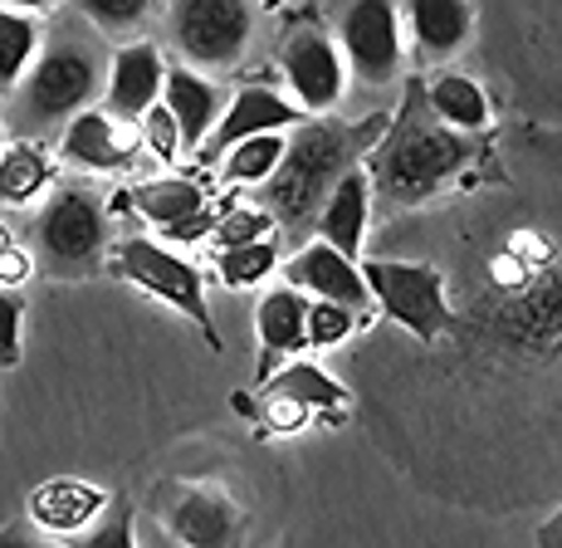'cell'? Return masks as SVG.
<instances>
[{"mask_svg":"<svg viewBox=\"0 0 562 548\" xmlns=\"http://www.w3.org/2000/svg\"><path fill=\"white\" fill-rule=\"evenodd\" d=\"M83 20H93L108 35H127L137 30L147 15H153V0H74Z\"/></svg>","mask_w":562,"mask_h":548,"instance_id":"obj_30","label":"cell"},{"mask_svg":"<svg viewBox=\"0 0 562 548\" xmlns=\"http://www.w3.org/2000/svg\"><path fill=\"white\" fill-rule=\"evenodd\" d=\"M470 0H406L411 40L426 59H446L470 40Z\"/></svg>","mask_w":562,"mask_h":548,"instance_id":"obj_20","label":"cell"},{"mask_svg":"<svg viewBox=\"0 0 562 548\" xmlns=\"http://www.w3.org/2000/svg\"><path fill=\"white\" fill-rule=\"evenodd\" d=\"M99 59L83 45H54L45 49L35 64H30L25 93H20V113H25L30 127H49L64 123V118L83 113L99 93Z\"/></svg>","mask_w":562,"mask_h":548,"instance_id":"obj_7","label":"cell"},{"mask_svg":"<svg viewBox=\"0 0 562 548\" xmlns=\"http://www.w3.org/2000/svg\"><path fill=\"white\" fill-rule=\"evenodd\" d=\"M352 328H358V314L342 304H328V299H313L308 314H304L308 348H338V343L352 338Z\"/></svg>","mask_w":562,"mask_h":548,"instance_id":"obj_29","label":"cell"},{"mask_svg":"<svg viewBox=\"0 0 562 548\" xmlns=\"http://www.w3.org/2000/svg\"><path fill=\"white\" fill-rule=\"evenodd\" d=\"M284 279H289V289H299V294L328 299V304H342V309H352V314H362V309L372 304L358 260L338 255L333 245H323V241L304 245V250L284 265Z\"/></svg>","mask_w":562,"mask_h":548,"instance_id":"obj_14","label":"cell"},{"mask_svg":"<svg viewBox=\"0 0 562 548\" xmlns=\"http://www.w3.org/2000/svg\"><path fill=\"white\" fill-rule=\"evenodd\" d=\"M269 235H274V216L265 206H235V211H221V221H211L215 250H235V245L269 241Z\"/></svg>","mask_w":562,"mask_h":548,"instance_id":"obj_27","label":"cell"},{"mask_svg":"<svg viewBox=\"0 0 562 548\" xmlns=\"http://www.w3.org/2000/svg\"><path fill=\"white\" fill-rule=\"evenodd\" d=\"M161 109L177 118L181 127V153H201V143L211 137V127L221 123V89H215L205 74L187 69V64H171L161 74Z\"/></svg>","mask_w":562,"mask_h":548,"instance_id":"obj_16","label":"cell"},{"mask_svg":"<svg viewBox=\"0 0 562 548\" xmlns=\"http://www.w3.org/2000/svg\"><path fill=\"white\" fill-rule=\"evenodd\" d=\"M367 216H372V181H367V171L358 163V167L342 171L338 187L328 191V201L318 206L313 231H318L323 245H333L338 255L358 260V255H362V235H367Z\"/></svg>","mask_w":562,"mask_h":548,"instance_id":"obj_17","label":"cell"},{"mask_svg":"<svg viewBox=\"0 0 562 548\" xmlns=\"http://www.w3.org/2000/svg\"><path fill=\"white\" fill-rule=\"evenodd\" d=\"M386 133V118H367V123H299L284 137V157H279L274 177L259 181L265 211L284 231H308L318 221V206L348 167H358Z\"/></svg>","mask_w":562,"mask_h":548,"instance_id":"obj_1","label":"cell"},{"mask_svg":"<svg viewBox=\"0 0 562 548\" xmlns=\"http://www.w3.org/2000/svg\"><path fill=\"white\" fill-rule=\"evenodd\" d=\"M265 426L269 432H304L308 426V406H299L294 396H279V392H269L265 396Z\"/></svg>","mask_w":562,"mask_h":548,"instance_id":"obj_33","label":"cell"},{"mask_svg":"<svg viewBox=\"0 0 562 548\" xmlns=\"http://www.w3.org/2000/svg\"><path fill=\"white\" fill-rule=\"evenodd\" d=\"M279 5H284V0H259V10H279Z\"/></svg>","mask_w":562,"mask_h":548,"instance_id":"obj_39","label":"cell"},{"mask_svg":"<svg viewBox=\"0 0 562 548\" xmlns=\"http://www.w3.org/2000/svg\"><path fill=\"white\" fill-rule=\"evenodd\" d=\"M470 143L426 109V89L411 83L402 109L386 118V137L362 157V171L386 201H426L464 167Z\"/></svg>","mask_w":562,"mask_h":548,"instance_id":"obj_2","label":"cell"},{"mask_svg":"<svg viewBox=\"0 0 562 548\" xmlns=\"http://www.w3.org/2000/svg\"><path fill=\"white\" fill-rule=\"evenodd\" d=\"M0 5H5V10H25V15H30V10H49L54 0H0Z\"/></svg>","mask_w":562,"mask_h":548,"instance_id":"obj_37","label":"cell"},{"mask_svg":"<svg viewBox=\"0 0 562 548\" xmlns=\"http://www.w3.org/2000/svg\"><path fill=\"white\" fill-rule=\"evenodd\" d=\"M538 544H543V548H562V510L553 514V519H543V529H538Z\"/></svg>","mask_w":562,"mask_h":548,"instance_id":"obj_36","label":"cell"},{"mask_svg":"<svg viewBox=\"0 0 562 548\" xmlns=\"http://www.w3.org/2000/svg\"><path fill=\"white\" fill-rule=\"evenodd\" d=\"M69 548H137V534H133V504L127 500H108V510L89 529L74 534Z\"/></svg>","mask_w":562,"mask_h":548,"instance_id":"obj_28","label":"cell"},{"mask_svg":"<svg viewBox=\"0 0 562 548\" xmlns=\"http://www.w3.org/2000/svg\"><path fill=\"white\" fill-rule=\"evenodd\" d=\"M304 123V109H299L294 99H284V93H274L269 83H245L240 93L231 99V109L221 113V123L211 127V137L201 143V163H215V157H225L235 143H245V137H259V133H289V127Z\"/></svg>","mask_w":562,"mask_h":548,"instance_id":"obj_10","label":"cell"},{"mask_svg":"<svg viewBox=\"0 0 562 548\" xmlns=\"http://www.w3.org/2000/svg\"><path fill=\"white\" fill-rule=\"evenodd\" d=\"M30 275H35V260H30L25 245H5L0 250V289H20Z\"/></svg>","mask_w":562,"mask_h":548,"instance_id":"obj_34","label":"cell"},{"mask_svg":"<svg viewBox=\"0 0 562 548\" xmlns=\"http://www.w3.org/2000/svg\"><path fill=\"white\" fill-rule=\"evenodd\" d=\"M108 510V494L89 480H74V476H59V480H45L35 494H30V524L45 534H79L89 529L93 519Z\"/></svg>","mask_w":562,"mask_h":548,"instance_id":"obj_18","label":"cell"},{"mask_svg":"<svg viewBox=\"0 0 562 548\" xmlns=\"http://www.w3.org/2000/svg\"><path fill=\"white\" fill-rule=\"evenodd\" d=\"M54 181V163L40 143H10L0 147V206H30L45 197Z\"/></svg>","mask_w":562,"mask_h":548,"instance_id":"obj_23","label":"cell"},{"mask_svg":"<svg viewBox=\"0 0 562 548\" xmlns=\"http://www.w3.org/2000/svg\"><path fill=\"white\" fill-rule=\"evenodd\" d=\"M35 245H40V260L59 279H83L103 260L108 211L99 206V197L83 187L54 191L35 221Z\"/></svg>","mask_w":562,"mask_h":548,"instance_id":"obj_4","label":"cell"},{"mask_svg":"<svg viewBox=\"0 0 562 548\" xmlns=\"http://www.w3.org/2000/svg\"><path fill=\"white\" fill-rule=\"evenodd\" d=\"M426 109L464 137L490 127V99H484V89L474 79H464V74H436V79L426 83Z\"/></svg>","mask_w":562,"mask_h":548,"instance_id":"obj_22","label":"cell"},{"mask_svg":"<svg viewBox=\"0 0 562 548\" xmlns=\"http://www.w3.org/2000/svg\"><path fill=\"white\" fill-rule=\"evenodd\" d=\"M342 59L362 83H392L402 69V20L396 0H352L342 10Z\"/></svg>","mask_w":562,"mask_h":548,"instance_id":"obj_9","label":"cell"},{"mask_svg":"<svg viewBox=\"0 0 562 548\" xmlns=\"http://www.w3.org/2000/svg\"><path fill=\"white\" fill-rule=\"evenodd\" d=\"M0 548H45V544H40L35 529H25V524H10V529H0Z\"/></svg>","mask_w":562,"mask_h":548,"instance_id":"obj_35","label":"cell"},{"mask_svg":"<svg viewBox=\"0 0 562 548\" xmlns=\"http://www.w3.org/2000/svg\"><path fill=\"white\" fill-rule=\"evenodd\" d=\"M113 275L127 279V284H137V289H147V294L161 299V304H171L177 314H187L191 324L205 333V343H211L215 353L225 348L221 328L211 324V309H205V279H201L196 265L181 260L177 250L147 241V235H127V241L113 250Z\"/></svg>","mask_w":562,"mask_h":548,"instance_id":"obj_3","label":"cell"},{"mask_svg":"<svg viewBox=\"0 0 562 548\" xmlns=\"http://www.w3.org/2000/svg\"><path fill=\"white\" fill-rule=\"evenodd\" d=\"M279 157H284V133H259V137H245L225 153V167H221V181L225 187H259V181L274 177Z\"/></svg>","mask_w":562,"mask_h":548,"instance_id":"obj_24","label":"cell"},{"mask_svg":"<svg viewBox=\"0 0 562 548\" xmlns=\"http://www.w3.org/2000/svg\"><path fill=\"white\" fill-rule=\"evenodd\" d=\"M161 49L137 40V45H123L108 64V79H103V113L117 118V123H137L153 103L161 99Z\"/></svg>","mask_w":562,"mask_h":548,"instance_id":"obj_13","label":"cell"},{"mask_svg":"<svg viewBox=\"0 0 562 548\" xmlns=\"http://www.w3.org/2000/svg\"><path fill=\"white\" fill-rule=\"evenodd\" d=\"M137 137H143V147L157 157V163H177L181 157V127L161 103H153V109L137 118Z\"/></svg>","mask_w":562,"mask_h":548,"instance_id":"obj_31","label":"cell"},{"mask_svg":"<svg viewBox=\"0 0 562 548\" xmlns=\"http://www.w3.org/2000/svg\"><path fill=\"white\" fill-rule=\"evenodd\" d=\"M5 245H15V241H10V231H5V225H0V250H5Z\"/></svg>","mask_w":562,"mask_h":548,"instance_id":"obj_38","label":"cell"},{"mask_svg":"<svg viewBox=\"0 0 562 548\" xmlns=\"http://www.w3.org/2000/svg\"><path fill=\"white\" fill-rule=\"evenodd\" d=\"M20 318H25L20 294L15 289H0V368H15L20 362Z\"/></svg>","mask_w":562,"mask_h":548,"instance_id":"obj_32","label":"cell"},{"mask_svg":"<svg viewBox=\"0 0 562 548\" xmlns=\"http://www.w3.org/2000/svg\"><path fill=\"white\" fill-rule=\"evenodd\" d=\"M40 49V25L25 15V10H5L0 5V89H15L20 74L30 69Z\"/></svg>","mask_w":562,"mask_h":548,"instance_id":"obj_25","label":"cell"},{"mask_svg":"<svg viewBox=\"0 0 562 548\" xmlns=\"http://www.w3.org/2000/svg\"><path fill=\"white\" fill-rule=\"evenodd\" d=\"M117 211L133 206L143 221H153L161 235L171 241H201L211 235V211H205V191L191 177H161V181H143L137 191H117L113 201Z\"/></svg>","mask_w":562,"mask_h":548,"instance_id":"obj_11","label":"cell"},{"mask_svg":"<svg viewBox=\"0 0 562 548\" xmlns=\"http://www.w3.org/2000/svg\"><path fill=\"white\" fill-rule=\"evenodd\" d=\"M167 529H171V539L187 544V548H240L245 514L235 510L231 494L205 490V485H187V490L171 494Z\"/></svg>","mask_w":562,"mask_h":548,"instance_id":"obj_12","label":"cell"},{"mask_svg":"<svg viewBox=\"0 0 562 548\" xmlns=\"http://www.w3.org/2000/svg\"><path fill=\"white\" fill-rule=\"evenodd\" d=\"M279 69H284V83L294 89V103L304 113L338 109L342 89H348V64H342L338 45L318 25L289 30L284 45H279Z\"/></svg>","mask_w":562,"mask_h":548,"instance_id":"obj_8","label":"cell"},{"mask_svg":"<svg viewBox=\"0 0 562 548\" xmlns=\"http://www.w3.org/2000/svg\"><path fill=\"white\" fill-rule=\"evenodd\" d=\"M137 147H143V137H137L127 123L108 118L103 109L74 113L69 127H64V137H59L64 163H74L83 171H123L137 157Z\"/></svg>","mask_w":562,"mask_h":548,"instance_id":"obj_15","label":"cell"},{"mask_svg":"<svg viewBox=\"0 0 562 548\" xmlns=\"http://www.w3.org/2000/svg\"><path fill=\"white\" fill-rule=\"evenodd\" d=\"M265 382H269V392L294 396V402H299V406H308V412H323V422H328V426H338L342 416H348V387H342L338 378H328V372H323L318 362L294 358L289 368L269 372Z\"/></svg>","mask_w":562,"mask_h":548,"instance_id":"obj_21","label":"cell"},{"mask_svg":"<svg viewBox=\"0 0 562 548\" xmlns=\"http://www.w3.org/2000/svg\"><path fill=\"white\" fill-rule=\"evenodd\" d=\"M215 270H221L225 289H250L279 270V241L269 235V241L235 245V250H215Z\"/></svg>","mask_w":562,"mask_h":548,"instance_id":"obj_26","label":"cell"},{"mask_svg":"<svg viewBox=\"0 0 562 548\" xmlns=\"http://www.w3.org/2000/svg\"><path fill=\"white\" fill-rule=\"evenodd\" d=\"M362 284L372 304L420 343H436L450 328V304H446V275L436 265H402V260H367L358 265Z\"/></svg>","mask_w":562,"mask_h":548,"instance_id":"obj_6","label":"cell"},{"mask_svg":"<svg viewBox=\"0 0 562 548\" xmlns=\"http://www.w3.org/2000/svg\"><path fill=\"white\" fill-rule=\"evenodd\" d=\"M255 0H171V40L187 69L225 74L250 45Z\"/></svg>","mask_w":562,"mask_h":548,"instance_id":"obj_5","label":"cell"},{"mask_svg":"<svg viewBox=\"0 0 562 548\" xmlns=\"http://www.w3.org/2000/svg\"><path fill=\"white\" fill-rule=\"evenodd\" d=\"M304 314H308V294H299V289L279 284L269 289L265 299H259L255 309V328H259V382L274 372V362L284 358V353H304L308 348V333H304Z\"/></svg>","mask_w":562,"mask_h":548,"instance_id":"obj_19","label":"cell"}]
</instances>
